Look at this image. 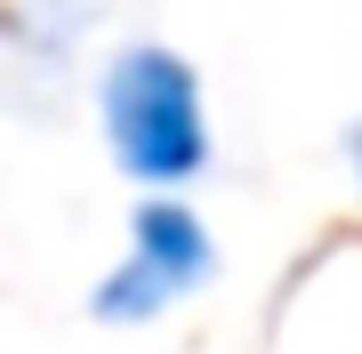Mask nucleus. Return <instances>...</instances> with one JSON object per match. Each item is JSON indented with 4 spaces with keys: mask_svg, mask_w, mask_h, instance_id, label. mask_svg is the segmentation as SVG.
<instances>
[{
    "mask_svg": "<svg viewBox=\"0 0 362 354\" xmlns=\"http://www.w3.org/2000/svg\"><path fill=\"white\" fill-rule=\"evenodd\" d=\"M97 105H105V145H113V161L137 185L177 194V185H194L209 170L202 81H194V65H185L177 49H153V40L121 49L113 65H105Z\"/></svg>",
    "mask_w": 362,
    "mask_h": 354,
    "instance_id": "nucleus-1",
    "label": "nucleus"
},
{
    "mask_svg": "<svg viewBox=\"0 0 362 354\" xmlns=\"http://www.w3.org/2000/svg\"><path fill=\"white\" fill-rule=\"evenodd\" d=\"M209 266H218V249H209V225L185 210V201H145L129 218V249H121V266L97 282V322H153L169 306L194 290Z\"/></svg>",
    "mask_w": 362,
    "mask_h": 354,
    "instance_id": "nucleus-2",
    "label": "nucleus"
},
{
    "mask_svg": "<svg viewBox=\"0 0 362 354\" xmlns=\"http://www.w3.org/2000/svg\"><path fill=\"white\" fill-rule=\"evenodd\" d=\"M346 161H354V185H362V121L346 129Z\"/></svg>",
    "mask_w": 362,
    "mask_h": 354,
    "instance_id": "nucleus-3",
    "label": "nucleus"
}]
</instances>
